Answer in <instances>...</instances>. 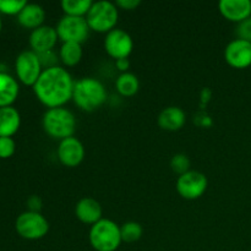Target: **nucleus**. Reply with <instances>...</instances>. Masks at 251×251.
Segmentation results:
<instances>
[{
	"label": "nucleus",
	"mask_w": 251,
	"mask_h": 251,
	"mask_svg": "<svg viewBox=\"0 0 251 251\" xmlns=\"http://www.w3.org/2000/svg\"><path fill=\"white\" fill-rule=\"evenodd\" d=\"M74 85L75 81L66 69L54 66L44 69L33 85V91L39 102L48 108H58L73 100Z\"/></svg>",
	"instance_id": "nucleus-1"
},
{
	"label": "nucleus",
	"mask_w": 251,
	"mask_h": 251,
	"mask_svg": "<svg viewBox=\"0 0 251 251\" xmlns=\"http://www.w3.org/2000/svg\"><path fill=\"white\" fill-rule=\"evenodd\" d=\"M108 98L107 88L96 77H82L75 81L73 100L80 109L95 112L102 107Z\"/></svg>",
	"instance_id": "nucleus-2"
},
{
	"label": "nucleus",
	"mask_w": 251,
	"mask_h": 251,
	"mask_svg": "<svg viewBox=\"0 0 251 251\" xmlns=\"http://www.w3.org/2000/svg\"><path fill=\"white\" fill-rule=\"evenodd\" d=\"M76 118L65 107L48 108L42 118V125L47 134L53 139L64 140L74 136L76 130Z\"/></svg>",
	"instance_id": "nucleus-3"
},
{
	"label": "nucleus",
	"mask_w": 251,
	"mask_h": 251,
	"mask_svg": "<svg viewBox=\"0 0 251 251\" xmlns=\"http://www.w3.org/2000/svg\"><path fill=\"white\" fill-rule=\"evenodd\" d=\"M88 239L96 251H117L123 243L120 227L108 218H102L91 226Z\"/></svg>",
	"instance_id": "nucleus-4"
},
{
	"label": "nucleus",
	"mask_w": 251,
	"mask_h": 251,
	"mask_svg": "<svg viewBox=\"0 0 251 251\" xmlns=\"http://www.w3.org/2000/svg\"><path fill=\"white\" fill-rule=\"evenodd\" d=\"M119 19V10L115 2L109 0H100L93 2L86 20L90 29L100 33H108L117 26Z\"/></svg>",
	"instance_id": "nucleus-5"
},
{
	"label": "nucleus",
	"mask_w": 251,
	"mask_h": 251,
	"mask_svg": "<svg viewBox=\"0 0 251 251\" xmlns=\"http://www.w3.org/2000/svg\"><path fill=\"white\" fill-rule=\"evenodd\" d=\"M17 234L27 240L42 239L49 232V222L41 212H26L21 213L15 222Z\"/></svg>",
	"instance_id": "nucleus-6"
},
{
	"label": "nucleus",
	"mask_w": 251,
	"mask_h": 251,
	"mask_svg": "<svg viewBox=\"0 0 251 251\" xmlns=\"http://www.w3.org/2000/svg\"><path fill=\"white\" fill-rule=\"evenodd\" d=\"M56 33L63 43L75 42L82 44L90 34V26L86 17L64 15L56 24Z\"/></svg>",
	"instance_id": "nucleus-7"
},
{
	"label": "nucleus",
	"mask_w": 251,
	"mask_h": 251,
	"mask_svg": "<svg viewBox=\"0 0 251 251\" xmlns=\"http://www.w3.org/2000/svg\"><path fill=\"white\" fill-rule=\"evenodd\" d=\"M16 76L24 85L33 86L43 73L38 54L33 50H24L17 55L15 61Z\"/></svg>",
	"instance_id": "nucleus-8"
},
{
	"label": "nucleus",
	"mask_w": 251,
	"mask_h": 251,
	"mask_svg": "<svg viewBox=\"0 0 251 251\" xmlns=\"http://www.w3.org/2000/svg\"><path fill=\"white\" fill-rule=\"evenodd\" d=\"M208 186L207 176L199 171H189L178 176L176 188L185 200H196L206 193Z\"/></svg>",
	"instance_id": "nucleus-9"
},
{
	"label": "nucleus",
	"mask_w": 251,
	"mask_h": 251,
	"mask_svg": "<svg viewBox=\"0 0 251 251\" xmlns=\"http://www.w3.org/2000/svg\"><path fill=\"white\" fill-rule=\"evenodd\" d=\"M104 49L109 56L118 60L122 58H129L134 49L132 37L122 28L112 29L105 34Z\"/></svg>",
	"instance_id": "nucleus-10"
},
{
	"label": "nucleus",
	"mask_w": 251,
	"mask_h": 251,
	"mask_svg": "<svg viewBox=\"0 0 251 251\" xmlns=\"http://www.w3.org/2000/svg\"><path fill=\"white\" fill-rule=\"evenodd\" d=\"M56 154L61 164L74 168L81 164L85 158V146L77 137H66L59 142Z\"/></svg>",
	"instance_id": "nucleus-11"
},
{
	"label": "nucleus",
	"mask_w": 251,
	"mask_h": 251,
	"mask_svg": "<svg viewBox=\"0 0 251 251\" xmlns=\"http://www.w3.org/2000/svg\"><path fill=\"white\" fill-rule=\"evenodd\" d=\"M225 59L234 69H247L251 65V42L233 39L225 49Z\"/></svg>",
	"instance_id": "nucleus-12"
},
{
	"label": "nucleus",
	"mask_w": 251,
	"mask_h": 251,
	"mask_svg": "<svg viewBox=\"0 0 251 251\" xmlns=\"http://www.w3.org/2000/svg\"><path fill=\"white\" fill-rule=\"evenodd\" d=\"M58 39L59 37L55 27L43 25V26L38 27L31 32L28 41L31 50H33L37 54H41L44 51L53 50Z\"/></svg>",
	"instance_id": "nucleus-13"
},
{
	"label": "nucleus",
	"mask_w": 251,
	"mask_h": 251,
	"mask_svg": "<svg viewBox=\"0 0 251 251\" xmlns=\"http://www.w3.org/2000/svg\"><path fill=\"white\" fill-rule=\"evenodd\" d=\"M218 9L225 19L237 24L251 16L250 0H221L218 2Z\"/></svg>",
	"instance_id": "nucleus-14"
},
{
	"label": "nucleus",
	"mask_w": 251,
	"mask_h": 251,
	"mask_svg": "<svg viewBox=\"0 0 251 251\" xmlns=\"http://www.w3.org/2000/svg\"><path fill=\"white\" fill-rule=\"evenodd\" d=\"M75 215L80 222L93 226L103 218V210L100 203L96 199L82 198L76 203Z\"/></svg>",
	"instance_id": "nucleus-15"
},
{
	"label": "nucleus",
	"mask_w": 251,
	"mask_h": 251,
	"mask_svg": "<svg viewBox=\"0 0 251 251\" xmlns=\"http://www.w3.org/2000/svg\"><path fill=\"white\" fill-rule=\"evenodd\" d=\"M185 122V112L180 107H176V105L164 108L157 118L158 126L167 131H178L184 126Z\"/></svg>",
	"instance_id": "nucleus-16"
},
{
	"label": "nucleus",
	"mask_w": 251,
	"mask_h": 251,
	"mask_svg": "<svg viewBox=\"0 0 251 251\" xmlns=\"http://www.w3.org/2000/svg\"><path fill=\"white\" fill-rule=\"evenodd\" d=\"M44 20H46V10L43 9V6L34 2H27L26 6L17 15L19 24L32 31L43 26Z\"/></svg>",
	"instance_id": "nucleus-17"
},
{
	"label": "nucleus",
	"mask_w": 251,
	"mask_h": 251,
	"mask_svg": "<svg viewBox=\"0 0 251 251\" xmlns=\"http://www.w3.org/2000/svg\"><path fill=\"white\" fill-rule=\"evenodd\" d=\"M21 125V115L19 110L10 107L0 108V137H11L17 132Z\"/></svg>",
	"instance_id": "nucleus-18"
},
{
	"label": "nucleus",
	"mask_w": 251,
	"mask_h": 251,
	"mask_svg": "<svg viewBox=\"0 0 251 251\" xmlns=\"http://www.w3.org/2000/svg\"><path fill=\"white\" fill-rule=\"evenodd\" d=\"M19 92L16 78L5 71H0V108L10 107L19 97Z\"/></svg>",
	"instance_id": "nucleus-19"
},
{
	"label": "nucleus",
	"mask_w": 251,
	"mask_h": 251,
	"mask_svg": "<svg viewBox=\"0 0 251 251\" xmlns=\"http://www.w3.org/2000/svg\"><path fill=\"white\" fill-rule=\"evenodd\" d=\"M82 44L75 42H65L59 50V59L66 66H75L82 59Z\"/></svg>",
	"instance_id": "nucleus-20"
},
{
	"label": "nucleus",
	"mask_w": 251,
	"mask_h": 251,
	"mask_svg": "<svg viewBox=\"0 0 251 251\" xmlns=\"http://www.w3.org/2000/svg\"><path fill=\"white\" fill-rule=\"evenodd\" d=\"M115 88L124 97H132L140 90V81L132 73H123L115 80Z\"/></svg>",
	"instance_id": "nucleus-21"
},
{
	"label": "nucleus",
	"mask_w": 251,
	"mask_h": 251,
	"mask_svg": "<svg viewBox=\"0 0 251 251\" xmlns=\"http://www.w3.org/2000/svg\"><path fill=\"white\" fill-rule=\"evenodd\" d=\"M92 4V0H63L61 1V9H63L65 15L86 17Z\"/></svg>",
	"instance_id": "nucleus-22"
},
{
	"label": "nucleus",
	"mask_w": 251,
	"mask_h": 251,
	"mask_svg": "<svg viewBox=\"0 0 251 251\" xmlns=\"http://www.w3.org/2000/svg\"><path fill=\"white\" fill-rule=\"evenodd\" d=\"M120 233H122L123 242L135 243L141 239L142 234H144V228L140 223L135 222V221H129L120 227Z\"/></svg>",
	"instance_id": "nucleus-23"
},
{
	"label": "nucleus",
	"mask_w": 251,
	"mask_h": 251,
	"mask_svg": "<svg viewBox=\"0 0 251 251\" xmlns=\"http://www.w3.org/2000/svg\"><path fill=\"white\" fill-rule=\"evenodd\" d=\"M190 167H191L190 158H189L186 154L176 153V154H174L173 157H172L171 168H172V171L174 172V173L181 176V174H184V173H186V172L191 171Z\"/></svg>",
	"instance_id": "nucleus-24"
},
{
	"label": "nucleus",
	"mask_w": 251,
	"mask_h": 251,
	"mask_svg": "<svg viewBox=\"0 0 251 251\" xmlns=\"http://www.w3.org/2000/svg\"><path fill=\"white\" fill-rule=\"evenodd\" d=\"M26 4V0H0V12L5 15H19Z\"/></svg>",
	"instance_id": "nucleus-25"
},
{
	"label": "nucleus",
	"mask_w": 251,
	"mask_h": 251,
	"mask_svg": "<svg viewBox=\"0 0 251 251\" xmlns=\"http://www.w3.org/2000/svg\"><path fill=\"white\" fill-rule=\"evenodd\" d=\"M16 151V144L12 137H0V158H10Z\"/></svg>",
	"instance_id": "nucleus-26"
},
{
	"label": "nucleus",
	"mask_w": 251,
	"mask_h": 251,
	"mask_svg": "<svg viewBox=\"0 0 251 251\" xmlns=\"http://www.w3.org/2000/svg\"><path fill=\"white\" fill-rule=\"evenodd\" d=\"M39 61H41L42 68L44 69H50L54 68V66H59L58 61H59V56L54 53V50H49V51H44V53L38 54Z\"/></svg>",
	"instance_id": "nucleus-27"
},
{
	"label": "nucleus",
	"mask_w": 251,
	"mask_h": 251,
	"mask_svg": "<svg viewBox=\"0 0 251 251\" xmlns=\"http://www.w3.org/2000/svg\"><path fill=\"white\" fill-rule=\"evenodd\" d=\"M237 34L238 38L251 42V16L249 19L244 20L240 24H238Z\"/></svg>",
	"instance_id": "nucleus-28"
},
{
	"label": "nucleus",
	"mask_w": 251,
	"mask_h": 251,
	"mask_svg": "<svg viewBox=\"0 0 251 251\" xmlns=\"http://www.w3.org/2000/svg\"><path fill=\"white\" fill-rule=\"evenodd\" d=\"M194 122H195V124L200 127H210L211 125H212V119H211L210 115L206 112H203V110L202 112H199L198 114L195 115Z\"/></svg>",
	"instance_id": "nucleus-29"
},
{
	"label": "nucleus",
	"mask_w": 251,
	"mask_h": 251,
	"mask_svg": "<svg viewBox=\"0 0 251 251\" xmlns=\"http://www.w3.org/2000/svg\"><path fill=\"white\" fill-rule=\"evenodd\" d=\"M42 206H43V202H42L41 196L32 195L27 200V207H28V211H31V212H41Z\"/></svg>",
	"instance_id": "nucleus-30"
},
{
	"label": "nucleus",
	"mask_w": 251,
	"mask_h": 251,
	"mask_svg": "<svg viewBox=\"0 0 251 251\" xmlns=\"http://www.w3.org/2000/svg\"><path fill=\"white\" fill-rule=\"evenodd\" d=\"M115 5L118 6V9L134 10L141 5V0H117Z\"/></svg>",
	"instance_id": "nucleus-31"
},
{
	"label": "nucleus",
	"mask_w": 251,
	"mask_h": 251,
	"mask_svg": "<svg viewBox=\"0 0 251 251\" xmlns=\"http://www.w3.org/2000/svg\"><path fill=\"white\" fill-rule=\"evenodd\" d=\"M115 66H117L118 70L122 71V74L127 73V70H129V68H130L129 58H122V59H118V60H115Z\"/></svg>",
	"instance_id": "nucleus-32"
},
{
	"label": "nucleus",
	"mask_w": 251,
	"mask_h": 251,
	"mask_svg": "<svg viewBox=\"0 0 251 251\" xmlns=\"http://www.w3.org/2000/svg\"><path fill=\"white\" fill-rule=\"evenodd\" d=\"M211 97H212V91L210 90L208 87L206 88H202V91H201L200 93V100H201V104H207L208 102H210Z\"/></svg>",
	"instance_id": "nucleus-33"
},
{
	"label": "nucleus",
	"mask_w": 251,
	"mask_h": 251,
	"mask_svg": "<svg viewBox=\"0 0 251 251\" xmlns=\"http://www.w3.org/2000/svg\"><path fill=\"white\" fill-rule=\"evenodd\" d=\"M1 28H2V21L1 19H0V31H1Z\"/></svg>",
	"instance_id": "nucleus-34"
}]
</instances>
